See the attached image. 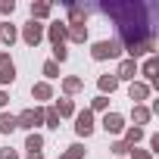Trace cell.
Instances as JSON below:
<instances>
[{
    "label": "cell",
    "mask_w": 159,
    "mask_h": 159,
    "mask_svg": "<svg viewBox=\"0 0 159 159\" xmlns=\"http://www.w3.org/2000/svg\"><path fill=\"white\" fill-rule=\"evenodd\" d=\"M100 13L119 22V44L122 50H128V59L153 53L156 47V31L150 25V19L156 16L153 3H140V0H134V3H100Z\"/></svg>",
    "instance_id": "obj_1"
},
{
    "label": "cell",
    "mask_w": 159,
    "mask_h": 159,
    "mask_svg": "<svg viewBox=\"0 0 159 159\" xmlns=\"http://www.w3.org/2000/svg\"><path fill=\"white\" fill-rule=\"evenodd\" d=\"M119 53H122V44H119V41H97V44L91 47V56H94L97 62L112 59V56H119Z\"/></svg>",
    "instance_id": "obj_2"
},
{
    "label": "cell",
    "mask_w": 159,
    "mask_h": 159,
    "mask_svg": "<svg viewBox=\"0 0 159 159\" xmlns=\"http://www.w3.org/2000/svg\"><path fill=\"white\" fill-rule=\"evenodd\" d=\"M41 122H44V109H25L16 116V128H25V131H34Z\"/></svg>",
    "instance_id": "obj_3"
},
{
    "label": "cell",
    "mask_w": 159,
    "mask_h": 159,
    "mask_svg": "<svg viewBox=\"0 0 159 159\" xmlns=\"http://www.w3.org/2000/svg\"><path fill=\"white\" fill-rule=\"evenodd\" d=\"M22 41H25L28 47H38V44L44 41V25H41V22H34V19H31V22H25V28H22Z\"/></svg>",
    "instance_id": "obj_4"
},
{
    "label": "cell",
    "mask_w": 159,
    "mask_h": 159,
    "mask_svg": "<svg viewBox=\"0 0 159 159\" xmlns=\"http://www.w3.org/2000/svg\"><path fill=\"white\" fill-rule=\"evenodd\" d=\"M44 31H47V38H50V44H53V47L66 44V38H69V25H66V22H53V25H47Z\"/></svg>",
    "instance_id": "obj_5"
},
{
    "label": "cell",
    "mask_w": 159,
    "mask_h": 159,
    "mask_svg": "<svg viewBox=\"0 0 159 159\" xmlns=\"http://www.w3.org/2000/svg\"><path fill=\"white\" fill-rule=\"evenodd\" d=\"M75 131H78V137H88L94 131V112L91 109H84V112L75 116Z\"/></svg>",
    "instance_id": "obj_6"
},
{
    "label": "cell",
    "mask_w": 159,
    "mask_h": 159,
    "mask_svg": "<svg viewBox=\"0 0 159 159\" xmlns=\"http://www.w3.org/2000/svg\"><path fill=\"white\" fill-rule=\"evenodd\" d=\"M13 81H16V66L10 53H0V84H13Z\"/></svg>",
    "instance_id": "obj_7"
},
{
    "label": "cell",
    "mask_w": 159,
    "mask_h": 159,
    "mask_svg": "<svg viewBox=\"0 0 159 159\" xmlns=\"http://www.w3.org/2000/svg\"><path fill=\"white\" fill-rule=\"evenodd\" d=\"M103 128H106L109 134H119V131H125V119H122L119 112H106V116H103Z\"/></svg>",
    "instance_id": "obj_8"
},
{
    "label": "cell",
    "mask_w": 159,
    "mask_h": 159,
    "mask_svg": "<svg viewBox=\"0 0 159 159\" xmlns=\"http://www.w3.org/2000/svg\"><path fill=\"white\" fill-rule=\"evenodd\" d=\"M128 97L134 100V106H140V100H147V97H150V84L131 81V88H128Z\"/></svg>",
    "instance_id": "obj_9"
},
{
    "label": "cell",
    "mask_w": 159,
    "mask_h": 159,
    "mask_svg": "<svg viewBox=\"0 0 159 159\" xmlns=\"http://www.w3.org/2000/svg\"><path fill=\"white\" fill-rule=\"evenodd\" d=\"M134 75H137V62H134V59H122L116 78H119V81H122V78H125V81H134Z\"/></svg>",
    "instance_id": "obj_10"
},
{
    "label": "cell",
    "mask_w": 159,
    "mask_h": 159,
    "mask_svg": "<svg viewBox=\"0 0 159 159\" xmlns=\"http://www.w3.org/2000/svg\"><path fill=\"white\" fill-rule=\"evenodd\" d=\"M84 16H88V10H84V7L69 3V22H66V25H84Z\"/></svg>",
    "instance_id": "obj_11"
},
{
    "label": "cell",
    "mask_w": 159,
    "mask_h": 159,
    "mask_svg": "<svg viewBox=\"0 0 159 159\" xmlns=\"http://www.w3.org/2000/svg\"><path fill=\"white\" fill-rule=\"evenodd\" d=\"M66 41L84 44V41H88V25H69V38H66Z\"/></svg>",
    "instance_id": "obj_12"
},
{
    "label": "cell",
    "mask_w": 159,
    "mask_h": 159,
    "mask_svg": "<svg viewBox=\"0 0 159 159\" xmlns=\"http://www.w3.org/2000/svg\"><path fill=\"white\" fill-rule=\"evenodd\" d=\"M31 97H34V100H50V97H53V88H50L47 81H38V84L31 88Z\"/></svg>",
    "instance_id": "obj_13"
},
{
    "label": "cell",
    "mask_w": 159,
    "mask_h": 159,
    "mask_svg": "<svg viewBox=\"0 0 159 159\" xmlns=\"http://www.w3.org/2000/svg\"><path fill=\"white\" fill-rule=\"evenodd\" d=\"M53 112L62 119V116H75V103L69 100V97H62V100H56V106H53Z\"/></svg>",
    "instance_id": "obj_14"
},
{
    "label": "cell",
    "mask_w": 159,
    "mask_h": 159,
    "mask_svg": "<svg viewBox=\"0 0 159 159\" xmlns=\"http://www.w3.org/2000/svg\"><path fill=\"white\" fill-rule=\"evenodd\" d=\"M116 88H119V78H116V75H100V94H103V97L112 94Z\"/></svg>",
    "instance_id": "obj_15"
},
{
    "label": "cell",
    "mask_w": 159,
    "mask_h": 159,
    "mask_svg": "<svg viewBox=\"0 0 159 159\" xmlns=\"http://www.w3.org/2000/svg\"><path fill=\"white\" fill-rule=\"evenodd\" d=\"M41 147H44V137H41L38 131H31L28 140H25V150H28V153H41Z\"/></svg>",
    "instance_id": "obj_16"
},
{
    "label": "cell",
    "mask_w": 159,
    "mask_h": 159,
    "mask_svg": "<svg viewBox=\"0 0 159 159\" xmlns=\"http://www.w3.org/2000/svg\"><path fill=\"white\" fill-rule=\"evenodd\" d=\"M62 91H66V97L78 94V91H81V78H75V75H69L66 81H62Z\"/></svg>",
    "instance_id": "obj_17"
},
{
    "label": "cell",
    "mask_w": 159,
    "mask_h": 159,
    "mask_svg": "<svg viewBox=\"0 0 159 159\" xmlns=\"http://www.w3.org/2000/svg\"><path fill=\"white\" fill-rule=\"evenodd\" d=\"M16 38H19V31L13 28V25H0V41H3V44H16Z\"/></svg>",
    "instance_id": "obj_18"
},
{
    "label": "cell",
    "mask_w": 159,
    "mask_h": 159,
    "mask_svg": "<svg viewBox=\"0 0 159 159\" xmlns=\"http://www.w3.org/2000/svg\"><path fill=\"white\" fill-rule=\"evenodd\" d=\"M156 69H159V59H156V56H150V59L143 62V75L150 78V84H156Z\"/></svg>",
    "instance_id": "obj_19"
},
{
    "label": "cell",
    "mask_w": 159,
    "mask_h": 159,
    "mask_svg": "<svg viewBox=\"0 0 159 159\" xmlns=\"http://www.w3.org/2000/svg\"><path fill=\"white\" fill-rule=\"evenodd\" d=\"M47 16H50V3H31V19L34 22H41Z\"/></svg>",
    "instance_id": "obj_20"
},
{
    "label": "cell",
    "mask_w": 159,
    "mask_h": 159,
    "mask_svg": "<svg viewBox=\"0 0 159 159\" xmlns=\"http://www.w3.org/2000/svg\"><path fill=\"white\" fill-rule=\"evenodd\" d=\"M0 131H3V134L16 131V116H10V112H0Z\"/></svg>",
    "instance_id": "obj_21"
},
{
    "label": "cell",
    "mask_w": 159,
    "mask_h": 159,
    "mask_svg": "<svg viewBox=\"0 0 159 159\" xmlns=\"http://www.w3.org/2000/svg\"><path fill=\"white\" fill-rule=\"evenodd\" d=\"M150 116H153V109H147V106H134V122H137V125H147Z\"/></svg>",
    "instance_id": "obj_22"
},
{
    "label": "cell",
    "mask_w": 159,
    "mask_h": 159,
    "mask_svg": "<svg viewBox=\"0 0 159 159\" xmlns=\"http://www.w3.org/2000/svg\"><path fill=\"white\" fill-rule=\"evenodd\" d=\"M84 156V147L81 143H72V147H66V153H62V159H81Z\"/></svg>",
    "instance_id": "obj_23"
},
{
    "label": "cell",
    "mask_w": 159,
    "mask_h": 159,
    "mask_svg": "<svg viewBox=\"0 0 159 159\" xmlns=\"http://www.w3.org/2000/svg\"><path fill=\"white\" fill-rule=\"evenodd\" d=\"M140 137H143V128H128V131H125V143H128V147H134Z\"/></svg>",
    "instance_id": "obj_24"
},
{
    "label": "cell",
    "mask_w": 159,
    "mask_h": 159,
    "mask_svg": "<svg viewBox=\"0 0 159 159\" xmlns=\"http://www.w3.org/2000/svg\"><path fill=\"white\" fill-rule=\"evenodd\" d=\"M69 59V50H66V44H59V47H53V62L59 66V62H66Z\"/></svg>",
    "instance_id": "obj_25"
},
{
    "label": "cell",
    "mask_w": 159,
    "mask_h": 159,
    "mask_svg": "<svg viewBox=\"0 0 159 159\" xmlns=\"http://www.w3.org/2000/svg\"><path fill=\"white\" fill-rule=\"evenodd\" d=\"M44 75H47V78H59V66H56L53 59H47V62H44Z\"/></svg>",
    "instance_id": "obj_26"
},
{
    "label": "cell",
    "mask_w": 159,
    "mask_h": 159,
    "mask_svg": "<svg viewBox=\"0 0 159 159\" xmlns=\"http://www.w3.org/2000/svg\"><path fill=\"white\" fill-rule=\"evenodd\" d=\"M44 122H47V128H59V116H56L53 109H47V112H44Z\"/></svg>",
    "instance_id": "obj_27"
},
{
    "label": "cell",
    "mask_w": 159,
    "mask_h": 159,
    "mask_svg": "<svg viewBox=\"0 0 159 159\" xmlns=\"http://www.w3.org/2000/svg\"><path fill=\"white\" fill-rule=\"evenodd\" d=\"M109 150H112V153H116V156H125V153H128V150H131V147H128V143H125V140H116V143H112V147H109Z\"/></svg>",
    "instance_id": "obj_28"
},
{
    "label": "cell",
    "mask_w": 159,
    "mask_h": 159,
    "mask_svg": "<svg viewBox=\"0 0 159 159\" xmlns=\"http://www.w3.org/2000/svg\"><path fill=\"white\" fill-rule=\"evenodd\" d=\"M91 106H94V109H106V106H109V97H103V94H97Z\"/></svg>",
    "instance_id": "obj_29"
},
{
    "label": "cell",
    "mask_w": 159,
    "mask_h": 159,
    "mask_svg": "<svg viewBox=\"0 0 159 159\" xmlns=\"http://www.w3.org/2000/svg\"><path fill=\"white\" fill-rule=\"evenodd\" d=\"M128 153H131L134 159H153V153H150V150H137V147H131Z\"/></svg>",
    "instance_id": "obj_30"
},
{
    "label": "cell",
    "mask_w": 159,
    "mask_h": 159,
    "mask_svg": "<svg viewBox=\"0 0 159 159\" xmlns=\"http://www.w3.org/2000/svg\"><path fill=\"white\" fill-rule=\"evenodd\" d=\"M13 10H16V0H3V3H0V13H7V16H10Z\"/></svg>",
    "instance_id": "obj_31"
},
{
    "label": "cell",
    "mask_w": 159,
    "mask_h": 159,
    "mask_svg": "<svg viewBox=\"0 0 159 159\" xmlns=\"http://www.w3.org/2000/svg\"><path fill=\"white\" fill-rule=\"evenodd\" d=\"M0 159H19V153H16V150H10V147H7V150H0Z\"/></svg>",
    "instance_id": "obj_32"
},
{
    "label": "cell",
    "mask_w": 159,
    "mask_h": 159,
    "mask_svg": "<svg viewBox=\"0 0 159 159\" xmlns=\"http://www.w3.org/2000/svg\"><path fill=\"white\" fill-rule=\"evenodd\" d=\"M150 147H153L150 153H159V134H153V137H150Z\"/></svg>",
    "instance_id": "obj_33"
},
{
    "label": "cell",
    "mask_w": 159,
    "mask_h": 159,
    "mask_svg": "<svg viewBox=\"0 0 159 159\" xmlns=\"http://www.w3.org/2000/svg\"><path fill=\"white\" fill-rule=\"evenodd\" d=\"M7 100H10V97H7V91H0V109L7 106Z\"/></svg>",
    "instance_id": "obj_34"
},
{
    "label": "cell",
    "mask_w": 159,
    "mask_h": 159,
    "mask_svg": "<svg viewBox=\"0 0 159 159\" xmlns=\"http://www.w3.org/2000/svg\"><path fill=\"white\" fill-rule=\"evenodd\" d=\"M28 159H44V153H28Z\"/></svg>",
    "instance_id": "obj_35"
}]
</instances>
